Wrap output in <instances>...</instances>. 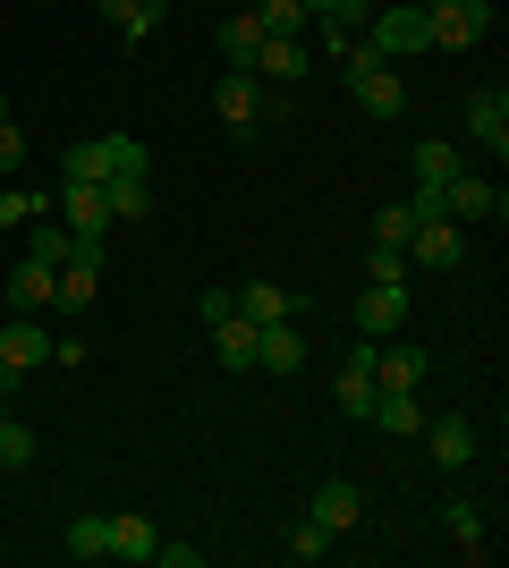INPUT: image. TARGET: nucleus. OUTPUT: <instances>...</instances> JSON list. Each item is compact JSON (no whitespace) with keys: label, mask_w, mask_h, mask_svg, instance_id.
<instances>
[{"label":"nucleus","mask_w":509,"mask_h":568,"mask_svg":"<svg viewBox=\"0 0 509 568\" xmlns=\"http://www.w3.org/2000/svg\"><path fill=\"white\" fill-rule=\"evenodd\" d=\"M120 170H153V153L136 136H77L60 179H69V187H102V179H120Z\"/></svg>","instance_id":"obj_1"},{"label":"nucleus","mask_w":509,"mask_h":568,"mask_svg":"<svg viewBox=\"0 0 509 568\" xmlns=\"http://www.w3.org/2000/svg\"><path fill=\"white\" fill-rule=\"evenodd\" d=\"M425 34L434 51H476L492 34V0H425Z\"/></svg>","instance_id":"obj_2"},{"label":"nucleus","mask_w":509,"mask_h":568,"mask_svg":"<svg viewBox=\"0 0 509 568\" xmlns=\"http://www.w3.org/2000/svg\"><path fill=\"white\" fill-rule=\"evenodd\" d=\"M213 111H221V128L255 136V128L272 119V102H264V77H255V69H221V85H213Z\"/></svg>","instance_id":"obj_3"},{"label":"nucleus","mask_w":509,"mask_h":568,"mask_svg":"<svg viewBox=\"0 0 509 568\" xmlns=\"http://www.w3.org/2000/svg\"><path fill=\"white\" fill-rule=\"evenodd\" d=\"M348 94H357L365 119H408V77L390 69V60H357V69H348Z\"/></svg>","instance_id":"obj_4"},{"label":"nucleus","mask_w":509,"mask_h":568,"mask_svg":"<svg viewBox=\"0 0 509 568\" xmlns=\"http://www.w3.org/2000/svg\"><path fill=\"white\" fill-rule=\"evenodd\" d=\"M467 255V230L450 213H416V230H408V263L416 272H450V263Z\"/></svg>","instance_id":"obj_5"},{"label":"nucleus","mask_w":509,"mask_h":568,"mask_svg":"<svg viewBox=\"0 0 509 568\" xmlns=\"http://www.w3.org/2000/svg\"><path fill=\"white\" fill-rule=\"evenodd\" d=\"M434 34H425V9H374L365 18V51L374 60H408V51H425Z\"/></svg>","instance_id":"obj_6"},{"label":"nucleus","mask_w":509,"mask_h":568,"mask_svg":"<svg viewBox=\"0 0 509 568\" xmlns=\"http://www.w3.org/2000/svg\"><path fill=\"white\" fill-rule=\"evenodd\" d=\"M434 213H450V221H501V213H509V195L492 187V179H476V170H459V179L434 195Z\"/></svg>","instance_id":"obj_7"},{"label":"nucleus","mask_w":509,"mask_h":568,"mask_svg":"<svg viewBox=\"0 0 509 568\" xmlns=\"http://www.w3.org/2000/svg\"><path fill=\"white\" fill-rule=\"evenodd\" d=\"M416 442L434 450L441 475H467V467H476V425H467V416H425V433H416Z\"/></svg>","instance_id":"obj_8"},{"label":"nucleus","mask_w":509,"mask_h":568,"mask_svg":"<svg viewBox=\"0 0 509 568\" xmlns=\"http://www.w3.org/2000/svg\"><path fill=\"white\" fill-rule=\"evenodd\" d=\"M94 288H102V246H94V237H77L69 263H60V297H51V306L85 314V306H94Z\"/></svg>","instance_id":"obj_9"},{"label":"nucleus","mask_w":509,"mask_h":568,"mask_svg":"<svg viewBox=\"0 0 509 568\" xmlns=\"http://www.w3.org/2000/svg\"><path fill=\"white\" fill-rule=\"evenodd\" d=\"M467 136L485 144L492 162L509 153V94H501V85H476V94H467Z\"/></svg>","instance_id":"obj_10"},{"label":"nucleus","mask_w":509,"mask_h":568,"mask_svg":"<svg viewBox=\"0 0 509 568\" xmlns=\"http://www.w3.org/2000/svg\"><path fill=\"white\" fill-rule=\"evenodd\" d=\"M357 332H365V339H390V332H408V288H383V281H365V288H357Z\"/></svg>","instance_id":"obj_11"},{"label":"nucleus","mask_w":509,"mask_h":568,"mask_svg":"<svg viewBox=\"0 0 509 568\" xmlns=\"http://www.w3.org/2000/svg\"><path fill=\"white\" fill-rule=\"evenodd\" d=\"M332 399L348 407V416H374V399H383V382H374V339H357V348H348V365H339V382H332Z\"/></svg>","instance_id":"obj_12"},{"label":"nucleus","mask_w":509,"mask_h":568,"mask_svg":"<svg viewBox=\"0 0 509 568\" xmlns=\"http://www.w3.org/2000/svg\"><path fill=\"white\" fill-rule=\"evenodd\" d=\"M0 365H9V382L34 374V365H51V332L34 323V314H9V332H0Z\"/></svg>","instance_id":"obj_13"},{"label":"nucleus","mask_w":509,"mask_h":568,"mask_svg":"<svg viewBox=\"0 0 509 568\" xmlns=\"http://www.w3.org/2000/svg\"><path fill=\"white\" fill-rule=\"evenodd\" d=\"M51 297H60V263H43V255H26L18 272H9V314H43Z\"/></svg>","instance_id":"obj_14"},{"label":"nucleus","mask_w":509,"mask_h":568,"mask_svg":"<svg viewBox=\"0 0 509 568\" xmlns=\"http://www.w3.org/2000/svg\"><path fill=\"white\" fill-rule=\"evenodd\" d=\"M51 204H60V221H69V237H111V204H102V187H60L51 195Z\"/></svg>","instance_id":"obj_15"},{"label":"nucleus","mask_w":509,"mask_h":568,"mask_svg":"<svg viewBox=\"0 0 509 568\" xmlns=\"http://www.w3.org/2000/svg\"><path fill=\"white\" fill-rule=\"evenodd\" d=\"M230 306H238L255 332H264V323H297V297H289L281 281H246V288H230Z\"/></svg>","instance_id":"obj_16"},{"label":"nucleus","mask_w":509,"mask_h":568,"mask_svg":"<svg viewBox=\"0 0 509 568\" xmlns=\"http://www.w3.org/2000/svg\"><path fill=\"white\" fill-rule=\"evenodd\" d=\"M408 170H416V195H441L467 162H459V144H450V136H425V144L408 153Z\"/></svg>","instance_id":"obj_17"},{"label":"nucleus","mask_w":509,"mask_h":568,"mask_svg":"<svg viewBox=\"0 0 509 568\" xmlns=\"http://www.w3.org/2000/svg\"><path fill=\"white\" fill-rule=\"evenodd\" d=\"M374 382H383V390H425V348H408V339H374Z\"/></svg>","instance_id":"obj_18"},{"label":"nucleus","mask_w":509,"mask_h":568,"mask_svg":"<svg viewBox=\"0 0 509 568\" xmlns=\"http://www.w3.org/2000/svg\"><path fill=\"white\" fill-rule=\"evenodd\" d=\"M306 509H315V518L332 526V535H357V518H365V493L348 484V475H332V484H315V500H306Z\"/></svg>","instance_id":"obj_19"},{"label":"nucleus","mask_w":509,"mask_h":568,"mask_svg":"<svg viewBox=\"0 0 509 568\" xmlns=\"http://www.w3.org/2000/svg\"><path fill=\"white\" fill-rule=\"evenodd\" d=\"M297 365H306L297 323H264V332H255V374H297Z\"/></svg>","instance_id":"obj_20"},{"label":"nucleus","mask_w":509,"mask_h":568,"mask_svg":"<svg viewBox=\"0 0 509 568\" xmlns=\"http://www.w3.org/2000/svg\"><path fill=\"white\" fill-rule=\"evenodd\" d=\"M102 204H111V221H145L153 213V170H120V179H102Z\"/></svg>","instance_id":"obj_21"},{"label":"nucleus","mask_w":509,"mask_h":568,"mask_svg":"<svg viewBox=\"0 0 509 568\" xmlns=\"http://www.w3.org/2000/svg\"><path fill=\"white\" fill-rule=\"evenodd\" d=\"M425 416H434V407H425V390H383V399H374V425L399 433V442H416V433H425Z\"/></svg>","instance_id":"obj_22"},{"label":"nucleus","mask_w":509,"mask_h":568,"mask_svg":"<svg viewBox=\"0 0 509 568\" xmlns=\"http://www.w3.org/2000/svg\"><path fill=\"white\" fill-rule=\"evenodd\" d=\"M255 77H272V85H297V77H306V43H297V34H264V51H255Z\"/></svg>","instance_id":"obj_23"},{"label":"nucleus","mask_w":509,"mask_h":568,"mask_svg":"<svg viewBox=\"0 0 509 568\" xmlns=\"http://www.w3.org/2000/svg\"><path fill=\"white\" fill-rule=\"evenodd\" d=\"M255 51H264V26H255V9L221 18V69H255Z\"/></svg>","instance_id":"obj_24"},{"label":"nucleus","mask_w":509,"mask_h":568,"mask_svg":"<svg viewBox=\"0 0 509 568\" xmlns=\"http://www.w3.org/2000/svg\"><path fill=\"white\" fill-rule=\"evenodd\" d=\"M153 544H162V535H153V518H136V509H128V518H111V560L153 568Z\"/></svg>","instance_id":"obj_25"},{"label":"nucleus","mask_w":509,"mask_h":568,"mask_svg":"<svg viewBox=\"0 0 509 568\" xmlns=\"http://www.w3.org/2000/svg\"><path fill=\"white\" fill-rule=\"evenodd\" d=\"M441 526H450V535H459V551L467 560H485V509H476V500H450V509H441Z\"/></svg>","instance_id":"obj_26"},{"label":"nucleus","mask_w":509,"mask_h":568,"mask_svg":"<svg viewBox=\"0 0 509 568\" xmlns=\"http://www.w3.org/2000/svg\"><path fill=\"white\" fill-rule=\"evenodd\" d=\"M51 213V195H34V187H18V179H9V187H0V230H34V221Z\"/></svg>","instance_id":"obj_27"},{"label":"nucleus","mask_w":509,"mask_h":568,"mask_svg":"<svg viewBox=\"0 0 509 568\" xmlns=\"http://www.w3.org/2000/svg\"><path fill=\"white\" fill-rule=\"evenodd\" d=\"M94 9H102V26H111V34H120V43H145L153 26H162V18H145V9H136V0H94Z\"/></svg>","instance_id":"obj_28"},{"label":"nucleus","mask_w":509,"mask_h":568,"mask_svg":"<svg viewBox=\"0 0 509 568\" xmlns=\"http://www.w3.org/2000/svg\"><path fill=\"white\" fill-rule=\"evenodd\" d=\"M332 544H339V535L315 518V509H306V518H289V560H323Z\"/></svg>","instance_id":"obj_29"},{"label":"nucleus","mask_w":509,"mask_h":568,"mask_svg":"<svg viewBox=\"0 0 509 568\" xmlns=\"http://www.w3.org/2000/svg\"><path fill=\"white\" fill-rule=\"evenodd\" d=\"M365 281H383V288H408V281H416L408 246H374V255H365Z\"/></svg>","instance_id":"obj_30"},{"label":"nucleus","mask_w":509,"mask_h":568,"mask_svg":"<svg viewBox=\"0 0 509 568\" xmlns=\"http://www.w3.org/2000/svg\"><path fill=\"white\" fill-rule=\"evenodd\" d=\"M255 26H264V34H306V0H255Z\"/></svg>","instance_id":"obj_31"},{"label":"nucleus","mask_w":509,"mask_h":568,"mask_svg":"<svg viewBox=\"0 0 509 568\" xmlns=\"http://www.w3.org/2000/svg\"><path fill=\"white\" fill-rule=\"evenodd\" d=\"M69 551H77V560H111V518H94V509H85V518L69 526Z\"/></svg>","instance_id":"obj_32"},{"label":"nucleus","mask_w":509,"mask_h":568,"mask_svg":"<svg viewBox=\"0 0 509 568\" xmlns=\"http://www.w3.org/2000/svg\"><path fill=\"white\" fill-rule=\"evenodd\" d=\"M0 467H34V433L18 416H0Z\"/></svg>","instance_id":"obj_33"},{"label":"nucleus","mask_w":509,"mask_h":568,"mask_svg":"<svg viewBox=\"0 0 509 568\" xmlns=\"http://www.w3.org/2000/svg\"><path fill=\"white\" fill-rule=\"evenodd\" d=\"M69 221H60V230H51V221H34V246H26V255H43V263H69Z\"/></svg>","instance_id":"obj_34"},{"label":"nucleus","mask_w":509,"mask_h":568,"mask_svg":"<svg viewBox=\"0 0 509 568\" xmlns=\"http://www.w3.org/2000/svg\"><path fill=\"white\" fill-rule=\"evenodd\" d=\"M26 170V136H18V119H0V179H18Z\"/></svg>","instance_id":"obj_35"},{"label":"nucleus","mask_w":509,"mask_h":568,"mask_svg":"<svg viewBox=\"0 0 509 568\" xmlns=\"http://www.w3.org/2000/svg\"><path fill=\"white\" fill-rule=\"evenodd\" d=\"M195 560H204L195 544H153V568H195Z\"/></svg>","instance_id":"obj_36"},{"label":"nucleus","mask_w":509,"mask_h":568,"mask_svg":"<svg viewBox=\"0 0 509 568\" xmlns=\"http://www.w3.org/2000/svg\"><path fill=\"white\" fill-rule=\"evenodd\" d=\"M339 9H348V18L365 26V18H374V9H383V0H339Z\"/></svg>","instance_id":"obj_37"},{"label":"nucleus","mask_w":509,"mask_h":568,"mask_svg":"<svg viewBox=\"0 0 509 568\" xmlns=\"http://www.w3.org/2000/svg\"><path fill=\"white\" fill-rule=\"evenodd\" d=\"M136 9H145V18H162V9H170V0H136Z\"/></svg>","instance_id":"obj_38"},{"label":"nucleus","mask_w":509,"mask_h":568,"mask_svg":"<svg viewBox=\"0 0 509 568\" xmlns=\"http://www.w3.org/2000/svg\"><path fill=\"white\" fill-rule=\"evenodd\" d=\"M0 390H9V365H0Z\"/></svg>","instance_id":"obj_39"},{"label":"nucleus","mask_w":509,"mask_h":568,"mask_svg":"<svg viewBox=\"0 0 509 568\" xmlns=\"http://www.w3.org/2000/svg\"><path fill=\"white\" fill-rule=\"evenodd\" d=\"M0 119H9V94H0Z\"/></svg>","instance_id":"obj_40"}]
</instances>
